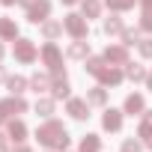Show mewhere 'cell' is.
I'll list each match as a JSON object with an SVG mask.
<instances>
[{"label":"cell","instance_id":"obj_1","mask_svg":"<svg viewBox=\"0 0 152 152\" xmlns=\"http://www.w3.org/2000/svg\"><path fill=\"white\" fill-rule=\"evenodd\" d=\"M93 78H99L102 87H119L122 78H125V72H119L113 63H107L104 57H87V66H84Z\"/></svg>","mask_w":152,"mask_h":152},{"label":"cell","instance_id":"obj_2","mask_svg":"<svg viewBox=\"0 0 152 152\" xmlns=\"http://www.w3.org/2000/svg\"><path fill=\"white\" fill-rule=\"evenodd\" d=\"M36 140H39L45 149H66V146H69V131H66L63 122L45 119V122L36 128Z\"/></svg>","mask_w":152,"mask_h":152},{"label":"cell","instance_id":"obj_3","mask_svg":"<svg viewBox=\"0 0 152 152\" xmlns=\"http://www.w3.org/2000/svg\"><path fill=\"white\" fill-rule=\"evenodd\" d=\"M63 27H66V33L72 39H87V33H90V21L84 15H78V12H69L63 18Z\"/></svg>","mask_w":152,"mask_h":152},{"label":"cell","instance_id":"obj_4","mask_svg":"<svg viewBox=\"0 0 152 152\" xmlns=\"http://www.w3.org/2000/svg\"><path fill=\"white\" fill-rule=\"evenodd\" d=\"M39 57H42V63L48 66V72H63V51H60L54 42H45L42 51H39Z\"/></svg>","mask_w":152,"mask_h":152},{"label":"cell","instance_id":"obj_5","mask_svg":"<svg viewBox=\"0 0 152 152\" xmlns=\"http://www.w3.org/2000/svg\"><path fill=\"white\" fill-rule=\"evenodd\" d=\"M12 54H15V60H18V63H36V57H39V51H36L33 39H21V36L15 39Z\"/></svg>","mask_w":152,"mask_h":152},{"label":"cell","instance_id":"obj_6","mask_svg":"<svg viewBox=\"0 0 152 152\" xmlns=\"http://www.w3.org/2000/svg\"><path fill=\"white\" fill-rule=\"evenodd\" d=\"M48 15H51V0H33L27 6V21L30 24H42V21H48Z\"/></svg>","mask_w":152,"mask_h":152},{"label":"cell","instance_id":"obj_7","mask_svg":"<svg viewBox=\"0 0 152 152\" xmlns=\"http://www.w3.org/2000/svg\"><path fill=\"white\" fill-rule=\"evenodd\" d=\"M51 96L54 99H72V87L66 72H51Z\"/></svg>","mask_w":152,"mask_h":152},{"label":"cell","instance_id":"obj_8","mask_svg":"<svg viewBox=\"0 0 152 152\" xmlns=\"http://www.w3.org/2000/svg\"><path fill=\"white\" fill-rule=\"evenodd\" d=\"M66 113L72 119L84 122V119H90V102L87 99H66Z\"/></svg>","mask_w":152,"mask_h":152},{"label":"cell","instance_id":"obj_9","mask_svg":"<svg viewBox=\"0 0 152 152\" xmlns=\"http://www.w3.org/2000/svg\"><path fill=\"white\" fill-rule=\"evenodd\" d=\"M0 107H3V113H6V116L27 113V102H24V96H9V99H3V102H0Z\"/></svg>","mask_w":152,"mask_h":152},{"label":"cell","instance_id":"obj_10","mask_svg":"<svg viewBox=\"0 0 152 152\" xmlns=\"http://www.w3.org/2000/svg\"><path fill=\"white\" fill-rule=\"evenodd\" d=\"M104 60L113 63V66H125L128 63V48L125 45H107L104 48Z\"/></svg>","mask_w":152,"mask_h":152},{"label":"cell","instance_id":"obj_11","mask_svg":"<svg viewBox=\"0 0 152 152\" xmlns=\"http://www.w3.org/2000/svg\"><path fill=\"white\" fill-rule=\"evenodd\" d=\"M122 110H125L128 116H143V110H146V102H143V96H140V93H131V96H125V104H122Z\"/></svg>","mask_w":152,"mask_h":152},{"label":"cell","instance_id":"obj_12","mask_svg":"<svg viewBox=\"0 0 152 152\" xmlns=\"http://www.w3.org/2000/svg\"><path fill=\"white\" fill-rule=\"evenodd\" d=\"M122 113H125V110L107 107L104 116H102V128H104V131H119V128H122Z\"/></svg>","mask_w":152,"mask_h":152},{"label":"cell","instance_id":"obj_13","mask_svg":"<svg viewBox=\"0 0 152 152\" xmlns=\"http://www.w3.org/2000/svg\"><path fill=\"white\" fill-rule=\"evenodd\" d=\"M6 134H9L12 143H24V140H27V125H24L21 119H9V122H6Z\"/></svg>","mask_w":152,"mask_h":152},{"label":"cell","instance_id":"obj_14","mask_svg":"<svg viewBox=\"0 0 152 152\" xmlns=\"http://www.w3.org/2000/svg\"><path fill=\"white\" fill-rule=\"evenodd\" d=\"M102 30H104V36H122V33H125V24H122L119 15H110V18H104Z\"/></svg>","mask_w":152,"mask_h":152},{"label":"cell","instance_id":"obj_15","mask_svg":"<svg viewBox=\"0 0 152 152\" xmlns=\"http://www.w3.org/2000/svg\"><path fill=\"white\" fill-rule=\"evenodd\" d=\"M72 60H87L90 57V42H84V39H75L72 45H69V51H66Z\"/></svg>","mask_w":152,"mask_h":152},{"label":"cell","instance_id":"obj_16","mask_svg":"<svg viewBox=\"0 0 152 152\" xmlns=\"http://www.w3.org/2000/svg\"><path fill=\"white\" fill-rule=\"evenodd\" d=\"M63 30H66V27H63V21H51V18H48V21H42V36H45L48 42H54L57 36H63Z\"/></svg>","mask_w":152,"mask_h":152},{"label":"cell","instance_id":"obj_17","mask_svg":"<svg viewBox=\"0 0 152 152\" xmlns=\"http://www.w3.org/2000/svg\"><path fill=\"white\" fill-rule=\"evenodd\" d=\"M0 39H6V42L18 39V24L12 18H0Z\"/></svg>","mask_w":152,"mask_h":152},{"label":"cell","instance_id":"obj_18","mask_svg":"<svg viewBox=\"0 0 152 152\" xmlns=\"http://www.w3.org/2000/svg\"><path fill=\"white\" fill-rule=\"evenodd\" d=\"M30 90H33V93H48V90H51V75L36 72L33 78H30Z\"/></svg>","mask_w":152,"mask_h":152},{"label":"cell","instance_id":"obj_19","mask_svg":"<svg viewBox=\"0 0 152 152\" xmlns=\"http://www.w3.org/2000/svg\"><path fill=\"white\" fill-rule=\"evenodd\" d=\"M87 102L96 104V107H104V104H107V90H104V87H90V90H87Z\"/></svg>","mask_w":152,"mask_h":152},{"label":"cell","instance_id":"obj_20","mask_svg":"<svg viewBox=\"0 0 152 152\" xmlns=\"http://www.w3.org/2000/svg\"><path fill=\"white\" fill-rule=\"evenodd\" d=\"M146 69L143 66H137V63H125V78L131 81V84H140V81H146Z\"/></svg>","mask_w":152,"mask_h":152},{"label":"cell","instance_id":"obj_21","mask_svg":"<svg viewBox=\"0 0 152 152\" xmlns=\"http://www.w3.org/2000/svg\"><path fill=\"white\" fill-rule=\"evenodd\" d=\"M81 15L90 21V18H99L102 15V0H81Z\"/></svg>","mask_w":152,"mask_h":152},{"label":"cell","instance_id":"obj_22","mask_svg":"<svg viewBox=\"0 0 152 152\" xmlns=\"http://www.w3.org/2000/svg\"><path fill=\"white\" fill-rule=\"evenodd\" d=\"M27 87H30V81H27V78H21V75H12V78H6V90H9L12 96H21Z\"/></svg>","mask_w":152,"mask_h":152},{"label":"cell","instance_id":"obj_23","mask_svg":"<svg viewBox=\"0 0 152 152\" xmlns=\"http://www.w3.org/2000/svg\"><path fill=\"white\" fill-rule=\"evenodd\" d=\"M54 102H57L54 96H51V99L39 96V102H36V113H39V116H45V119H51V113H54Z\"/></svg>","mask_w":152,"mask_h":152},{"label":"cell","instance_id":"obj_24","mask_svg":"<svg viewBox=\"0 0 152 152\" xmlns=\"http://www.w3.org/2000/svg\"><path fill=\"white\" fill-rule=\"evenodd\" d=\"M81 152H102V137H99V134H84Z\"/></svg>","mask_w":152,"mask_h":152},{"label":"cell","instance_id":"obj_25","mask_svg":"<svg viewBox=\"0 0 152 152\" xmlns=\"http://www.w3.org/2000/svg\"><path fill=\"white\" fill-rule=\"evenodd\" d=\"M140 33H143L140 24H137V27H125V33H122V45H125V48L137 45V42H140Z\"/></svg>","mask_w":152,"mask_h":152},{"label":"cell","instance_id":"obj_26","mask_svg":"<svg viewBox=\"0 0 152 152\" xmlns=\"http://www.w3.org/2000/svg\"><path fill=\"white\" fill-rule=\"evenodd\" d=\"M104 3H107L110 12H128V9L137 3V0H104Z\"/></svg>","mask_w":152,"mask_h":152},{"label":"cell","instance_id":"obj_27","mask_svg":"<svg viewBox=\"0 0 152 152\" xmlns=\"http://www.w3.org/2000/svg\"><path fill=\"white\" fill-rule=\"evenodd\" d=\"M137 137L143 140V146H149V149H152V122H146V119H143V122H140V128H137Z\"/></svg>","mask_w":152,"mask_h":152},{"label":"cell","instance_id":"obj_28","mask_svg":"<svg viewBox=\"0 0 152 152\" xmlns=\"http://www.w3.org/2000/svg\"><path fill=\"white\" fill-rule=\"evenodd\" d=\"M140 149H143V140H137V137H125L119 152H140Z\"/></svg>","mask_w":152,"mask_h":152},{"label":"cell","instance_id":"obj_29","mask_svg":"<svg viewBox=\"0 0 152 152\" xmlns=\"http://www.w3.org/2000/svg\"><path fill=\"white\" fill-rule=\"evenodd\" d=\"M137 48H140V57L152 60V39H140V42H137Z\"/></svg>","mask_w":152,"mask_h":152},{"label":"cell","instance_id":"obj_30","mask_svg":"<svg viewBox=\"0 0 152 152\" xmlns=\"http://www.w3.org/2000/svg\"><path fill=\"white\" fill-rule=\"evenodd\" d=\"M140 30L152 33V9H143V15H140Z\"/></svg>","mask_w":152,"mask_h":152},{"label":"cell","instance_id":"obj_31","mask_svg":"<svg viewBox=\"0 0 152 152\" xmlns=\"http://www.w3.org/2000/svg\"><path fill=\"white\" fill-rule=\"evenodd\" d=\"M0 152H9V134L0 131Z\"/></svg>","mask_w":152,"mask_h":152},{"label":"cell","instance_id":"obj_32","mask_svg":"<svg viewBox=\"0 0 152 152\" xmlns=\"http://www.w3.org/2000/svg\"><path fill=\"white\" fill-rule=\"evenodd\" d=\"M9 152H33V149H30V146H24V143H18V146H15V149H9Z\"/></svg>","mask_w":152,"mask_h":152},{"label":"cell","instance_id":"obj_33","mask_svg":"<svg viewBox=\"0 0 152 152\" xmlns=\"http://www.w3.org/2000/svg\"><path fill=\"white\" fill-rule=\"evenodd\" d=\"M146 90L152 93V69H149V75H146Z\"/></svg>","mask_w":152,"mask_h":152},{"label":"cell","instance_id":"obj_34","mask_svg":"<svg viewBox=\"0 0 152 152\" xmlns=\"http://www.w3.org/2000/svg\"><path fill=\"white\" fill-rule=\"evenodd\" d=\"M0 84H6V69L0 66Z\"/></svg>","mask_w":152,"mask_h":152},{"label":"cell","instance_id":"obj_35","mask_svg":"<svg viewBox=\"0 0 152 152\" xmlns=\"http://www.w3.org/2000/svg\"><path fill=\"white\" fill-rule=\"evenodd\" d=\"M140 6L143 9H152V0H140Z\"/></svg>","mask_w":152,"mask_h":152},{"label":"cell","instance_id":"obj_36","mask_svg":"<svg viewBox=\"0 0 152 152\" xmlns=\"http://www.w3.org/2000/svg\"><path fill=\"white\" fill-rule=\"evenodd\" d=\"M143 119H146V122H152V110H143Z\"/></svg>","mask_w":152,"mask_h":152},{"label":"cell","instance_id":"obj_37","mask_svg":"<svg viewBox=\"0 0 152 152\" xmlns=\"http://www.w3.org/2000/svg\"><path fill=\"white\" fill-rule=\"evenodd\" d=\"M60 3H66V6H75V3H81V0H60Z\"/></svg>","mask_w":152,"mask_h":152},{"label":"cell","instance_id":"obj_38","mask_svg":"<svg viewBox=\"0 0 152 152\" xmlns=\"http://www.w3.org/2000/svg\"><path fill=\"white\" fill-rule=\"evenodd\" d=\"M0 3H3V6H15V3H18V0H0Z\"/></svg>","mask_w":152,"mask_h":152},{"label":"cell","instance_id":"obj_39","mask_svg":"<svg viewBox=\"0 0 152 152\" xmlns=\"http://www.w3.org/2000/svg\"><path fill=\"white\" fill-rule=\"evenodd\" d=\"M6 119H9V116H6V113H3V107H0V125H3V122H6Z\"/></svg>","mask_w":152,"mask_h":152},{"label":"cell","instance_id":"obj_40","mask_svg":"<svg viewBox=\"0 0 152 152\" xmlns=\"http://www.w3.org/2000/svg\"><path fill=\"white\" fill-rule=\"evenodd\" d=\"M3 54H6V48H3V42H0V60H3Z\"/></svg>","mask_w":152,"mask_h":152},{"label":"cell","instance_id":"obj_41","mask_svg":"<svg viewBox=\"0 0 152 152\" xmlns=\"http://www.w3.org/2000/svg\"><path fill=\"white\" fill-rule=\"evenodd\" d=\"M18 3H21V6H30V3H33V0H18Z\"/></svg>","mask_w":152,"mask_h":152},{"label":"cell","instance_id":"obj_42","mask_svg":"<svg viewBox=\"0 0 152 152\" xmlns=\"http://www.w3.org/2000/svg\"><path fill=\"white\" fill-rule=\"evenodd\" d=\"M45 152H51V149H45Z\"/></svg>","mask_w":152,"mask_h":152},{"label":"cell","instance_id":"obj_43","mask_svg":"<svg viewBox=\"0 0 152 152\" xmlns=\"http://www.w3.org/2000/svg\"><path fill=\"white\" fill-rule=\"evenodd\" d=\"M63 152H66V149H63Z\"/></svg>","mask_w":152,"mask_h":152}]
</instances>
